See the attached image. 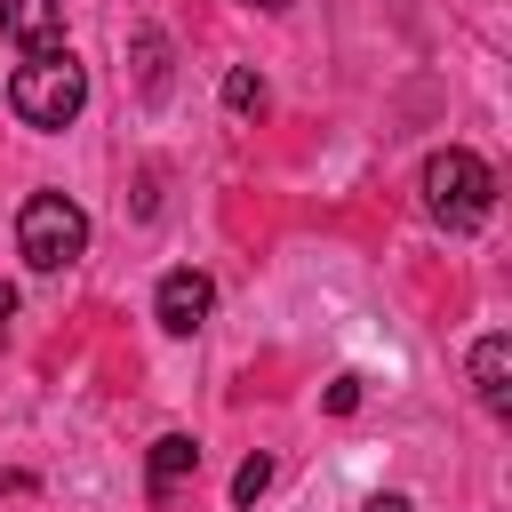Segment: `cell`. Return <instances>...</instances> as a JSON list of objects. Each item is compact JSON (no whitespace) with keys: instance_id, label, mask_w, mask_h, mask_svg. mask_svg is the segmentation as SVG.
Listing matches in <instances>:
<instances>
[{"instance_id":"1","label":"cell","mask_w":512,"mask_h":512,"mask_svg":"<svg viewBox=\"0 0 512 512\" xmlns=\"http://www.w3.org/2000/svg\"><path fill=\"white\" fill-rule=\"evenodd\" d=\"M88 104V64L72 48H48V56H24V72L8 80V112L24 128H72Z\"/></svg>"},{"instance_id":"2","label":"cell","mask_w":512,"mask_h":512,"mask_svg":"<svg viewBox=\"0 0 512 512\" xmlns=\"http://www.w3.org/2000/svg\"><path fill=\"white\" fill-rule=\"evenodd\" d=\"M424 208H432L440 232H480L488 208H496V168L480 152H464V144L432 152L424 160Z\"/></svg>"},{"instance_id":"3","label":"cell","mask_w":512,"mask_h":512,"mask_svg":"<svg viewBox=\"0 0 512 512\" xmlns=\"http://www.w3.org/2000/svg\"><path fill=\"white\" fill-rule=\"evenodd\" d=\"M16 256H24L32 272L80 264V256H88V208L64 200V192H32V200L16 208Z\"/></svg>"},{"instance_id":"4","label":"cell","mask_w":512,"mask_h":512,"mask_svg":"<svg viewBox=\"0 0 512 512\" xmlns=\"http://www.w3.org/2000/svg\"><path fill=\"white\" fill-rule=\"evenodd\" d=\"M152 312H160V328H168V336H192V328L216 312V288H208V272H192V264L160 272V288H152Z\"/></svg>"},{"instance_id":"5","label":"cell","mask_w":512,"mask_h":512,"mask_svg":"<svg viewBox=\"0 0 512 512\" xmlns=\"http://www.w3.org/2000/svg\"><path fill=\"white\" fill-rule=\"evenodd\" d=\"M0 32L24 56H48V48H64V0H0Z\"/></svg>"},{"instance_id":"6","label":"cell","mask_w":512,"mask_h":512,"mask_svg":"<svg viewBox=\"0 0 512 512\" xmlns=\"http://www.w3.org/2000/svg\"><path fill=\"white\" fill-rule=\"evenodd\" d=\"M472 392H480L488 416H512V336L504 328H488L472 344Z\"/></svg>"},{"instance_id":"7","label":"cell","mask_w":512,"mask_h":512,"mask_svg":"<svg viewBox=\"0 0 512 512\" xmlns=\"http://www.w3.org/2000/svg\"><path fill=\"white\" fill-rule=\"evenodd\" d=\"M200 472V440L192 432H160L152 440V496H168L176 480H192Z\"/></svg>"},{"instance_id":"8","label":"cell","mask_w":512,"mask_h":512,"mask_svg":"<svg viewBox=\"0 0 512 512\" xmlns=\"http://www.w3.org/2000/svg\"><path fill=\"white\" fill-rule=\"evenodd\" d=\"M136 64H144V96H160V88H168V40H160L152 24L136 32Z\"/></svg>"},{"instance_id":"9","label":"cell","mask_w":512,"mask_h":512,"mask_svg":"<svg viewBox=\"0 0 512 512\" xmlns=\"http://www.w3.org/2000/svg\"><path fill=\"white\" fill-rule=\"evenodd\" d=\"M224 112H264V80H256L248 64L224 72Z\"/></svg>"},{"instance_id":"10","label":"cell","mask_w":512,"mask_h":512,"mask_svg":"<svg viewBox=\"0 0 512 512\" xmlns=\"http://www.w3.org/2000/svg\"><path fill=\"white\" fill-rule=\"evenodd\" d=\"M264 488H272V456H248V464L232 472V504H256Z\"/></svg>"},{"instance_id":"11","label":"cell","mask_w":512,"mask_h":512,"mask_svg":"<svg viewBox=\"0 0 512 512\" xmlns=\"http://www.w3.org/2000/svg\"><path fill=\"white\" fill-rule=\"evenodd\" d=\"M328 408L352 416V408H360V376H336V384H328Z\"/></svg>"},{"instance_id":"12","label":"cell","mask_w":512,"mask_h":512,"mask_svg":"<svg viewBox=\"0 0 512 512\" xmlns=\"http://www.w3.org/2000/svg\"><path fill=\"white\" fill-rule=\"evenodd\" d=\"M360 512H416V504H408V496H400V488H384V496H368V504H360Z\"/></svg>"},{"instance_id":"13","label":"cell","mask_w":512,"mask_h":512,"mask_svg":"<svg viewBox=\"0 0 512 512\" xmlns=\"http://www.w3.org/2000/svg\"><path fill=\"white\" fill-rule=\"evenodd\" d=\"M8 312H16V288H0V320H8Z\"/></svg>"},{"instance_id":"14","label":"cell","mask_w":512,"mask_h":512,"mask_svg":"<svg viewBox=\"0 0 512 512\" xmlns=\"http://www.w3.org/2000/svg\"><path fill=\"white\" fill-rule=\"evenodd\" d=\"M248 8H264V16H280V8H288V0H248Z\"/></svg>"}]
</instances>
